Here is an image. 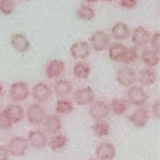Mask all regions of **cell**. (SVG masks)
<instances>
[{"label":"cell","instance_id":"cell-10","mask_svg":"<svg viewBox=\"0 0 160 160\" xmlns=\"http://www.w3.org/2000/svg\"><path fill=\"white\" fill-rule=\"evenodd\" d=\"M28 142L31 148L40 150L43 149L48 146V140L42 131H31L28 134Z\"/></svg>","mask_w":160,"mask_h":160},{"label":"cell","instance_id":"cell-17","mask_svg":"<svg viewBox=\"0 0 160 160\" xmlns=\"http://www.w3.org/2000/svg\"><path fill=\"white\" fill-rule=\"evenodd\" d=\"M11 43L13 48L18 53H24L30 48L28 38L22 34H14L11 38Z\"/></svg>","mask_w":160,"mask_h":160},{"label":"cell","instance_id":"cell-19","mask_svg":"<svg viewBox=\"0 0 160 160\" xmlns=\"http://www.w3.org/2000/svg\"><path fill=\"white\" fill-rule=\"evenodd\" d=\"M130 31L128 26L122 22H118L115 23L111 28V35L113 38L118 41L125 40L130 36Z\"/></svg>","mask_w":160,"mask_h":160},{"label":"cell","instance_id":"cell-33","mask_svg":"<svg viewBox=\"0 0 160 160\" xmlns=\"http://www.w3.org/2000/svg\"><path fill=\"white\" fill-rule=\"evenodd\" d=\"M14 124L7 118L2 112H0V128L4 130H9Z\"/></svg>","mask_w":160,"mask_h":160},{"label":"cell","instance_id":"cell-40","mask_svg":"<svg viewBox=\"0 0 160 160\" xmlns=\"http://www.w3.org/2000/svg\"><path fill=\"white\" fill-rule=\"evenodd\" d=\"M89 160H99V159H98V158H91V159H89Z\"/></svg>","mask_w":160,"mask_h":160},{"label":"cell","instance_id":"cell-18","mask_svg":"<svg viewBox=\"0 0 160 160\" xmlns=\"http://www.w3.org/2000/svg\"><path fill=\"white\" fill-rule=\"evenodd\" d=\"M129 118L130 121L135 127L138 128H142L145 127L149 121V115L146 110L139 108L131 114Z\"/></svg>","mask_w":160,"mask_h":160},{"label":"cell","instance_id":"cell-34","mask_svg":"<svg viewBox=\"0 0 160 160\" xmlns=\"http://www.w3.org/2000/svg\"><path fill=\"white\" fill-rule=\"evenodd\" d=\"M137 0H119L120 6L125 9L131 10L135 8L137 5Z\"/></svg>","mask_w":160,"mask_h":160},{"label":"cell","instance_id":"cell-12","mask_svg":"<svg viewBox=\"0 0 160 160\" xmlns=\"http://www.w3.org/2000/svg\"><path fill=\"white\" fill-rule=\"evenodd\" d=\"M65 63L62 60L53 59L48 63L45 69L46 76L48 78H57L65 71Z\"/></svg>","mask_w":160,"mask_h":160},{"label":"cell","instance_id":"cell-38","mask_svg":"<svg viewBox=\"0 0 160 160\" xmlns=\"http://www.w3.org/2000/svg\"><path fill=\"white\" fill-rule=\"evenodd\" d=\"M2 91H3V88H2V86L0 84V96H1V95H2Z\"/></svg>","mask_w":160,"mask_h":160},{"label":"cell","instance_id":"cell-23","mask_svg":"<svg viewBox=\"0 0 160 160\" xmlns=\"http://www.w3.org/2000/svg\"><path fill=\"white\" fill-rule=\"evenodd\" d=\"M68 143V138L65 135L55 134L48 141V145L53 151H60L63 149Z\"/></svg>","mask_w":160,"mask_h":160},{"label":"cell","instance_id":"cell-15","mask_svg":"<svg viewBox=\"0 0 160 160\" xmlns=\"http://www.w3.org/2000/svg\"><path fill=\"white\" fill-rule=\"evenodd\" d=\"M52 95V91L47 84L38 82L32 88V96L38 102H43L48 101Z\"/></svg>","mask_w":160,"mask_h":160},{"label":"cell","instance_id":"cell-30","mask_svg":"<svg viewBox=\"0 0 160 160\" xmlns=\"http://www.w3.org/2000/svg\"><path fill=\"white\" fill-rule=\"evenodd\" d=\"M138 58V50L136 47H130L127 48L123 57H122L121 62L124 64H130L135 62Z\"/></svg>","mask_w":160,"mask_h":160},{"label":"cell","instance_id":"cell-14","mask_svg":"<svg viewBox=\"0 0 160 160\" xmlns=\"http://www.w3.org/2000/svg\"><path fill=\"white\" fill-rule=\"evenodd\" d=\"M95 155L99 160H112L116 155V150L112 143L102 142L97 147Z\"/></svg>","mask_w":160,"mask_h":160},{"label":"cell","instance_id":"cell-27","mask_svg":"<svg viewBox=\"0 0 160 160\" xmlns=\"http://www.w3.org/2000/svg\"><path fill=\"white\" fill-rule=\"evenodd\" d=\"M110 111L115 115H122L128 108V102L122 98H115L109 105Z\"/></svg>","mask_w":160,"mask_h":160},{"label":"cell","instance_id":"cell-4","mask_svg":"<svg viewBox=\"0 0 160 160\" xmlns=\"http://www.w3.org/2000/svg\"><path fill=\"white\" fill-rule=\"evenodd\" d=\"M26 115L28 121L35 125L42 123L47 116L45 109L38 103H34L30 106L27 110Z\"/></svg>","mask_w":160,"mask_h":160},{"label":"cell","instance_id":"cell-37","mask_svg":"<svg viewBox=\"0 0 160 160\" xmlns=\"http://www.w3.org/2000/svg\"><path fill=\"white\" fill-rule=\"evenodd\" d=\"M85 2H88V3H91V2H97L98 0H84Z\"/></svg>","mask_w":160,"mask_h":160},{"label":"cell","instance_id":"cell-25","mask_svg":"<svg viewBox=\"0 0 160 160\" xmlns=\"http://www.w3.org/2000/svg\"><path fill=\"white\" fill-rule=\"evenodd\" d=\"M91 72V67L88 63L84 62H78L74 65L73 73L76 78L79 79H87Z\"/></svg>","mask_w":160,"mask_h":160},{"label":"cell","instance_id":"cell-13","mask_svg":"<svg viewBox=\"0 0 160 160\" xmlns=\"http://www.w3.org/2000/svg\"><path fill=\"white\" fill-rule=\"evenodd\" d=\"M13 124L21 122L25 115L23 108L17 104H11L2 111Z\"/></svg>","mask_w":160,"mask_h":160},{"label":"cell","instance_id":"cell-5","mask_svg":"<svg viewBox=\"0 0 160 160\" xmlns=\"http://www.w3.org/2000/svg\"><path fill=\"white\" fill-rule=\"evenodd\" d=\"M136 79L135 71L131 68L125 67L120 68L116 74V80L119 85L124 88H130Z\"/></svg>","mask_w":160,"mask_h":160},{"label":"cell","instance_id":"cell-6","mask_svg":"<svg viewBox=\"0 0 160 160\" xmlns=\"http://www.w3.org/2000/svg\"><path fill=\"white\" fill-rule=\"evenodd\" d=\"M128 98L131 103L141 108L146 103L148 96L142 88L134 86V87H130L128 90Z\"/></svg>","mask_w":160,"mask_h":160},{"label":"cell","instance_id":"cell-39","mask_svg":"<svg viewBox=\"0 0 160 160\" xmlns=\"http://www.w3.org/2000/svg\"><path fill=\"white\" fill-rule=\"evenodd\" d=\"M101 1H102V2H113L114 0H101Z\"/></svg>","mask_w":160,"mask_h":160},{"label":"cell","instance_id":"cell-22","mask_svg":"<svg viewBox=\"0 0 160 160\" xmlns=\"http://www.w3.org/2000/svg\"><path fill=\"white\" fill-rule=\"evenodd\" d=\"M138 82L141 85L149 87L153 85L156 81V75L155 72L151 69H142L138 74Z\"/></svg>","mask_w":160,"mask_h":160},{"label":"cell","instance_id":"cell-35","mask_svg":"<svg viewBox=\"0 0 160 160\" xmlns=\"http://www.w3.org/2000/svg\"><path fill=\"white\" fill-rule=\"evenodd\" d=\"M152 111L153 115L156 118H159L160 117V101L159 99H157L152 105Z\"/></svg>","mask_w":160,"mask_h":160},{"label":"cell","instance_id":"cell-16","mask_svg":"<svg viewBox=\"0 0 160 160\" xmlns=\"http://www.w3.org/2000/svg\"><path fill=\"white\" fill-rule=\"evenodd\" d=\"M42 123L46 131L51 135L58 134L62 129V120L57 115H49L46 116Z\"/></svg>","mask_w":160,"mask_h":160},{"label":"cell","instance_id":"cell-11","mask_svg":"<svg viewBox=\"0 0 160 160\" xmlns=\"http://www.w3.org/2000/svg\"><path fill=\"white\" fill-rule=\"evenodd\" d=\"M95 98V92L90 87L77 90L74 95V99L78 106L88 105L94 101Z\"/></svg>","mask_w":160,"mask_h":160},{"label":"cell","instance_id":"cell-9","mask_svg":"<svg viewBox=\"0 0 160 160\" xmlns=\"http://www.w3.org/2000/svg\"><path fill=\"white\" fill-rule=\"evenodd\" d=\"M151 33L143 27H137L132 32L131 39L133 43L138 48H144L150 42Z\"/></svg>","mask_w":160,"mask_h":160},{"label":"cell","instance_id":"cell-29","mask_svg":"<svg viewBox=\"0 0 160 160\" xmlns=\"http://www.w3.org/2000/svg\"><path fill=\"white\" fill-rule=\"evenodd\" d=\"M73 110L72 103L65 99L58 100L55 107V111L59 115H68L72 112Z\"/></svg>","mask_w":160,"mask_h":160},{"label":"cell","instance_id":"cell-26","mask_svg":"<svg viewBox=\"0 0 160 160\" xmlns=\"http://www.w3.org/2000/svg\"><path fill=\"white\" fill-rule=\"evenodd\" d=\"M91 130L95 136L102 138L109 135L111 131V126L104 120H100L96 121V122L91 127Z\"/></svg>","mask_w":160,"mask_h":160},{"label":"cell","instance_id":"cell-36","mask_svg":"<svg viewBox=\"0 0 160 160\" xmlns=\"http://www.w3.org/2000/svg\"><path fill=\"white\" fill-rule=\"evenodd\" d=\"M10 154L8 148L0 146V160H9Z\"/></svg>","mask_w":160,"mask_h":160},{"label":"cell","instance_id":"cell-7","mask_svg":"<svg viewBox=\"0 0 160 160\" xmlns=\"http://www.w3.org/2000/svg\"><path fill=\"white\" fill-rule=\"evenodd\" d=\"M70 52L73 58L76 60H83L90 55L91 48L88 42L78 41L71 45Z\"/></svg>","mask_w":160,"mask_h":160},{"label":"cell","instance_id":"cell-24","mask_svg":"<svg viewBox=\"0 0 160 160\" xmlns=\"http://www.w3.org/2000/svg\"><path fill=\"white\" fill-rule=\"evenodd\" d=\"M127 47L120 42H115L109 48V57L115 62H121Z\"/></svg>","mask_w":160,"mask_h":160},{"label":"cell","instance_id":"cell-28","mask_svg":"<svg viewBox=\"0 0 160 160\" xmlns=\"http://www.w3.org/2000/svg\"><path fill=\"white\" fill-rule=\"evenodd\" d=\"M76 15L79 19L83 21H91L94 18L95 13L91 8L86 5H81L76 11Z\"/></svg>","mask_w":160,"mask_h":160},{"label":"cell","instance_id":"cell-20","mask_svg":"<svg viewBox=\"0 0 160 160\" xmlns=\"http://www.w3.org/2000/svg\"><path fill=\"white\" fill-rule=\"evenodd\" d=\"M73 87L71 82L68 80L61 79L57 81L54 86V90L56 93L57 96L61 97V98H65L68 97L72 91Z\"/></svg>","mask_w":160,"mask_h":160},{"label":"cell","instance_id":"cell-2","mask_svg":"<svg viewBox=\"0 0 160 160\" xmlns=\"http://www.w3.org/2000/svg\"><path fill=\"white\" fill-rule=\"evenodd\" d=\"M10 98L15 102H23L30 95V87L25 82H16L11 85Z\"/></svg>","mask_w":160,"mask_h":160},{"label":"cell","instance_id":"cell-1","mask_svg":"<svg viewBox=\"0 0 160 160\" xmlns=\"http://www.w3.org/2000/svg\"><path fill=\"white\" fill-rule=\"evenodd\" d=\"M28 139L22 136H15L11 138L8 142V150L11 155L15 157L22 156L28 149Z\"/></svg>","mask_w":160,"mask_h":160},{"label":"cell","instance_id":"cell-32","mask_svg":"<svg viewBox=\"0 0 160 160\" xmlns=\"http://www.w3.org/2000/svg\"><path fill=\"white\" fill-rule=\"evenodd\" d=\"M151 48H153V51H155L158 54L160 52V34L158 32L155 33L150 39Z\"/></svg>","mask_w":160,"mask_h":160},{"label":"cell","instance_id":"cell-31","mask_svg":"<svg viewBox=\"0 0 160 160\" xmlns=\"http://www.w3.org/2000/svg\"><path fill=\"white\" fill-rule=\"evenodd\" d=\"M15 9L14 0H0V12L4 15H11Z\"/></svg>","mask_w":160,"mask_h":160},{"label":"cell","instance_id":"cell-3","mask_svg":"<svg viewBox=\"0 0 160 160\" xmlns=\"http://www.w3.org/2000/svg\"><path fill=\"white\" fill-rule=\"evenodd\" d=\"M110 42L111 40L109 35L102 31H97L94 32L90 38V42L92 48L98 52L108 49L110 46Z\"/></svg>","mask_w":160,"mask_h":160},{"label":"cell","instance_id":"cell-21","mask_svg":"<svg viewBox=\"0 0 160 160\" xmlns=\"http://www.w3.org/2000/svg\"><path fill=\"white\" fill-rule=\"evenodd\" d=\"M159 54L151 49H145L142 52L141 59L143 63L150 68H155L159 63Z\"/></svg>","mask_w":160,"mask_h":160},{"label":"cell","instance_id":"cell-8","mask_svg":"<svg viewBox=\"0 0 160 160\" xmlns=\"http://www.w3.org/2000/svg\"><path fill=\"white\" fill-rule=\"evenodd\" d=\"M109 105L102 101H96L92 104L89 110L90 115L95 121L103 120L109 115Z\"/></svg>","mask_w":160,"mask_h":160}]
</instances>
